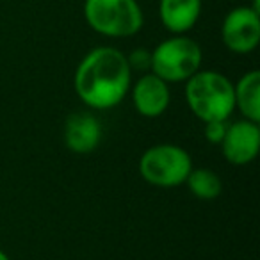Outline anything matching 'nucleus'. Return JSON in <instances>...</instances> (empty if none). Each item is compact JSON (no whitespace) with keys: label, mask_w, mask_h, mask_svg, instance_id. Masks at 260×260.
I'll return each mask as SVG.
<instances>
[{"label":"nucleus","mask_w":260,"mask_h":260,"mask_svg":"<svg viewBox=\"0 0 260 260\" xmlns=\"http://www.w3.org/2000/svg\"><path fill=\"white\" fill-rule=\"evenodd\" d=\"M185 102L203 123L226 121L235 109L234 84L219 72L198 70L185 80Z\"/></svg>","instance_id":"2"},{"label":"nucleus","mask_w":260,"mask_h":260,"mask_svg":"<svg viewBox=\"0 0 260 260\" xmlns=\"http://www.w3.org/2000/svg\"><path fill=\"white\" fill-rule=\"evenodd\" d=\"M221 152L232 166H246L253 162L260 152L258 123L241 119L228 125L221 141Z\"/></svg>","instance_id":"7"},{"label":"nucleus","mask_w":260,"mask_h":260,"mask_svg":"<svg viewBox=\"0 0 260 260\" xmlns=\"http://www.w3.org/2000/svg\"><path fill=\"white\" fill-rule=\"evenodd\" d=\"M170 87L155 73H145L132 87V102L136 111L145 118H159L170 105Z\"/></svg>","instance_id":"9"},{"label":"nucleus","mask_w":260,"mask_h":260,"mask_svg":"<svg viewBox=\"0 0 260 260\" xmlns=\"http://www.w3.org/2000/svg\"><path fill=\"white\" fill-rule=\"evenodd\" d=\"M132 70L126 55L112 47H98L84 55L75 70V93L89 109L105 111L121 104L130 91Z\"/></svg>","instance_id":"1"},{"label":"nucleus","mask_w":260,"mask_h":260,"mask_svg":"<svg viewBox=\"0 0 260 260\" xmlns=\"http://www.w3.org/2000/svg\"><path fill=\"white\" fill-rule=\"evenodd\" d=\"M202 13V0H160V22L170 32L184 34L196 25Z\"/></svg>","instance_id":"10"},{"label":"nucleus","mask_w":260,"mask_h":260,"mask_svg":"<svg viewBox=\"0 0 260 260\" xmlns=\"http://www.w3.org/2000/svg\"><path fill=\"white\" fill-rule=\"evenodd\" d=\"M202 48L194 40L182 34L157 45L152 52V73L164 82H185L202 66Z\"/></svg>","instance_id":"4"},{"label":"nucleus","mask_w":260,"mask_h":260,"mask_svg":"<svg viewBox=\"0 0 260 260\" xmlns=\"http://www.w3.org/2000/svg\"><path fill=\"white\" fill-rule=\"evenodd\" d=\"M102 141V125L93 112H73L64 121V145L70 152L86 155L98 148Z\"/></svg>","instance_id":"8"},{"label":"nucleus","mask_w":260,"mask_h":260,"mask_svg":"<svg viewBox=\"0 0 260 260\" xmlns=\"http://www.w3.org/2000/svg\"><path fill=\"white\" fill-rule=\"evenodd\" d=\"M192 170V159L187 150L178 145L162 143L150 146L139 159V175L155 187L182 185Z\"/></svg>","instance_id":"5"},{"label":"nucleus","mask_w":260,"mask_h":260,"mask_svg":"<svg viewBox=\"0 0 260 260\" xmlns=\"http://www.w3.org/2000/svg\"><path fill=\"white\" fill-rule=\"evenodd\" d=\"M84 18L94 32L107 38H130L143 27L138 0H86Z\"/></svg>","instance_id":"3"},{"label":"nucleus","mask_w":260,"mask_h":260,"mask_svg":"<svg viewBox=\"0 0 260 260\" xmlns=\"http://www.w3.org/2000/svg\"><path fill=\"white\" fill-rule=\"evenodd\" d=\"M0 260H11V258H9V255L4 251V249H0Z\"/></svg>","instance_id":"15"},{"label":"nucleus","mask_w":260,"mask_h":260,"mask_svg":"<svg viewBox=\"0 0 260 260\" xmlns=\"http://www.w3.org/2000/svg\"><path fill=\"white\" fill-rule=\"evenodd\" d=\"M235 107L241 111L244 119L260 121V72L251 70L244 73L237 84H234Z\"/></svg>","instance_id":"11"},{"label":"nucleus","mask_w":260,"mask_h":260,"mask_svg":"<svg viewBox=\"0 0 260 260\" xmlns=\"http://www.w3.org/2000/svg\"><path fill=\"white\" fill-rule=\"evenodd\" d=\"M126 62H128L130 70L148 72L152 68V52H148L146 48H136L126 55Z\"/></svg>","instance_id":"13"},{"label":"nucleus","mask_w":260,"mask_h":260,"mask_svg":"<svg viewBox=\"0 0 260 260\" xmlns=\"http://www.w3.org/2000/svg\"><path fill=\"white\" fill-rule=\"evenodd\" d=\"M221 38L234 54L253 52L260 41V13L248 6L232 9L223 20Z\"/></svg>","instance_id":"6"},{"label":"nucleus","mask_w":260,"mask_h":260,"mask_svg":"<svg viewBox=\"0 0 260 260\" xmlns=\"http://www.w3.org/2000/svg\"><path fill=\"white\" fill-rule=\"evenodd\" d=\"M184 184L198 200H216L223 191V182L219 175L209 168H198V170L192 168Z\"/></svg>","instance_id":"12"},{"label":"nucleus","mask_w":260,"mask_h":260,"mask_svg":"<svg viewBox=\"0 0 260 260\" xmlns=\"http://www.w3.org/2000/svg\"><path fill=\"white\" fill-rule=\"evenodd\" d=\"M226 121H205V139L210 145H221L226 132Z\"/></svg>","instance_id":"14"}]
</instances>
